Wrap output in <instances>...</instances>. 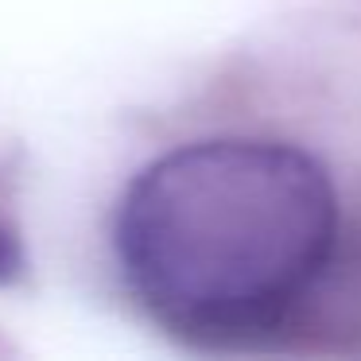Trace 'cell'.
Returning <instances> with one entry per match:
<instances>
[{
    "instance_id": "1",
    "label": "cell",
    "mask_w": 361,
    "mask_h": 361,
    "mask_svg": "<svg viewBox=\"0 0 361 361\" xmlns=\"http://www.w3.org/2000/svg\"><path fill=\"white\" fill-rule=\"evenodd\" d=\"M113 249L136 303L206 345L272 334L338 249V190L307 148L210 136L152 159L121 195Z\"/></svg>"
},
{
    "instance_id": "2",
    "label": "cell",
    "mask_w": 361,
    "mask_h": 361,
    "mask_svg": "<svg viewBox=\"0 0 361 361\" xmlns=\"http://www.w3.org/2000/svg\"><path fill=\"white\" fill-rule=\"evenodd\" d=\"M27 268V257H24V241H20V229L12 221L0 218V283H12L20 280Z\"/></svg>"
}]
</instances>
